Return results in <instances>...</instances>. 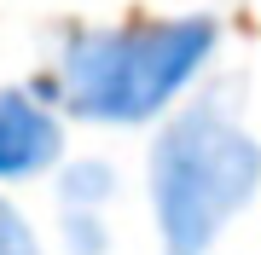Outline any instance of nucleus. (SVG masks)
<instances>
[{
	"label": "nucleus",
	"instance_id": "1",
	"mask_svg": "<svg viewBox=\"0 0 261 255\" xmlns=\"http://www.w3.org/2000/svg\"><path fill=\"white\" fill-rule=\"evenodd\" d=\"M221 29L209 18H151L122 29H82L58 52V99L82 122L140 128L209 70Z\"/></svg>",
	"mask_w": 261,
	"mask_h": 255
},
{
	"label": "nucleus",
	"instance_id": "2",
	"mask_svg": "<svg viewBox=\"0 0 261 255\" xmlns=\"http://www.w3.org/2000/svg\"><path fill=\"white\" fill-rule=\"evenodd\" d=\"M261 191V139L226 104H186L151 145V215L163 255H209Z\"/></svg>",
	"mask_w": 261,
	"mask_h": 255
},
{
	"label": "nucleus",
	"instance_id": "3",
	"mask_svg": "<svg viewBox=\"0 0 261 255\" xmlns=\"http://www.w3.org/2000/svg\"><path fill=\"white\" fill-rule=\"evenodd\" d=\"M64 151V133H58L53 110L29 93H0V180H29L41 168H53Z\"/></svg>",
	"mask_w": 261,
	"mask_h": 255
},
{
	"label": "nucleus",
	"instance_id": "4",
	"mask_svg": "<svg viewBox=\"0 0 261 255\" xmlns=\"http://www.w3.org/2000/svg\"><path fill=\"white\" fill-rule=\"evenodd\" d=\"M58 197H64V209H93V215H105V203L116 197V168L99 162V157L70 162L64 180H58Z\"/></svg>",
	"mask_w": 261,
	"mask_h": 255
},
{
	"label": "nucleus",
	"instance_id": "5",
	"mask_svg": "<svg viewBox=\"0 0 261 255\" xmlns=\"http://www.w3.org/2000/svg\"><path fill=\"white\" fill-rule=\"evenodd\" d=\"M0 255H41L35 232H29V220H23L6 197H0Z\"/></svg>",
	"mask_w": 261,
	"mask_h": 255
}]
</instances>
